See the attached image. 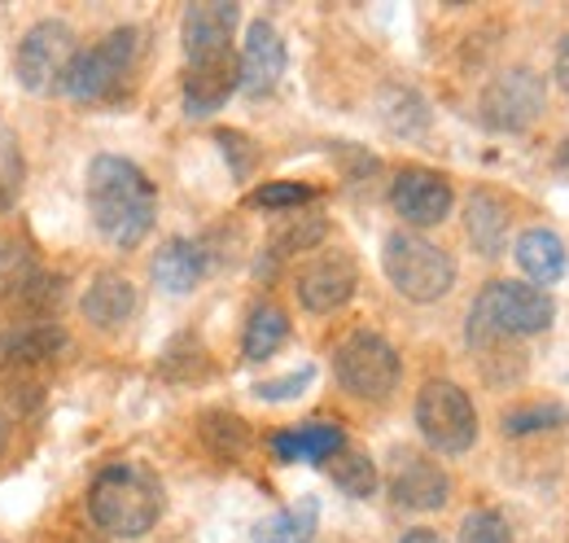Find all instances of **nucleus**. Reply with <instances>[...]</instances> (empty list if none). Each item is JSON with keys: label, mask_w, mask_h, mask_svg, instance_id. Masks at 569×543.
<instances>
[{"label": "nucleus", "mask_w": 569, "mask_h": 543, "mask_svg": "<svg viewBox=\"0 0 569 543\" xmlns=\"http://www.w3.org/2000/svg\"><path fill=\"white\" fill-rule=\"evenodd\" d=\"M88 215L110 246L132 250L158 219V189L132 158L97 154L88 162Z\"/></svg>", "instance_id": "obj_1"}, {"label": "nucleus", "mask_w": 569, "mask_h": 543, "mask_svg": "<svg viewBox=\"0 0 569 543\" xmlns=\"http://www.w3.org/2000/svg\"><path fill=\"white\" fill-rule=\"evenodd\" d=\"M162 482L144 465H110L88 486L92 522L114 540H141L162 517Z\"/></svg>", "instance_id": "obj_2"}, {"label": "nucleus", "mask_w": 569, "mask_h": 543, "mask_svg": "<svg viewBox=\"0 0 569 543\" xmlns=\"http://www.w3.org/2000/svg\"><path fill=\"white\" fill-rule=\"evenodd\" d=\"M557 320V303L548 298V289L530 285V280H491L469 312V342L487 346L496 338H530L543 334Z\"/></svg>", "instance_id": "obj_3"}, {"label": "nucleus", "mask_w": 569, "mask_h": 543, "mask_svg": "<svg viewBox=\"0 0 569 543\" xmlns=\"http://www.w3.org/2000/svg\"><path fill=\"white\" fill-rule=\"evenodd\" d=\"M137 62H141V27H114L101 45L74 53L71 70L62 79V92L71 101H83V106L110 101L128 88Z\"/></svg>", "instance_id": "obj_4"}, {"label": "nucleus", "mask_w": 569, "mask_h": 543, "mask_svg": "<svg viewBox=\"0 0 569 543\" xmlns=\"http://www.w3.org/2000/svg\"><path fill=\"white\" fill-rule=\"evenodd\" d=\"M381 268L408 303H438L456 285V259L417 233H390L381 246Z\"/></svg>", "instance_id": "obj_5"}, {"label": "nucleus", "mask_w": 569, "mask_h": 543, "mask_svg": "<svg viewBox=\"0 0 569 543\" xmlns=\"http://www.w3.org/2000/svg\"><path fill=\"white\" fill-rule=\"evenodd\" d=\"M333 373H338V386L356 399H368V404H381L395 395L399 377H403V364H399V351L381 334H368L359 329L351 338L338 346L333 355Z\"/></svg>", "instance_id": "obj_6"}, {"label": "nucleus", "mask_w": 569, "mask_h": 543, "mask_svg": "<svg viewBox=\"0 0 569 543\" xmlns=\"http://www.w3.org/2000/svg\"><path fill=\"white\" fill-rule=\"evenodd\" d=\"M417 430L426 434L429 447L447 452V456H465L473 443H478V412L473 399L447 382V377H433L421 386L417 395Z\"/></svg>", "instance_id": "obj_7"}, {"label": "nucleus", "mask_w": 569, "mask_h": 543, "mask_svg": "<svg viewBox=\"0 0 569 543\" xmlns=\"http://www.w3.org/2000/svg\"><path fill=\"white\" fill-rule=\"evenodd\" d=\"M74 36L67 22H36L18 45V83L27 92H62V79L74 62Z\"/></svg>", "instance_id": "obj_8"}, {"label": "nucleus", "mask_w": 569, "mask_h": 543, "mask_svg": "<svg viewBox=\"0 0 569 543\" xmlns=\"http://www.w3.org/2000/svg\"><path fill=\"white\" fill-rule=\"evenodd\" d=\"M543 101H548L543 79L530 67H512L487 83V92H482V124L496 128V132H526L543 115Z\"/></svg>", "instance_id": "obj_9"}, {"label": "nucleus", "mask_w": 569, "mask_h": 543, "mask_svg": "<svg viewBox=\"0 0 569 543\" xmlns=\"http://www.w3.org/2000/svg\"><path fill=\"white\" fill-rule=\"evenodd\" d=\"M390 206L399 210L403 224L433 228V224H442L451 215L456 194H451V185L438 171H429V167H403L395 176V185H390Z\"/></svg>", "instance_id": "obj_10"}, {"label": "nucleus", "mask_w": 569, "mask_h": 543, "mask_svg": "<svg viewBox=\"0 0 569 543\" xmlns=\"http://www.w3.org/2000/svg\"><path fill=\"white\" fill-rule=\"evenodd\" d=\"M237 88H241V58L232 49L189 58V67H184V115L207 119Z\"/></svg>", "instance_id": "obj_11"}, {"label": "nucleus", "mask_w": 569, "mask_h": 543, "mask_svg": "<svg viewBox=\"0 0 569 543\" xmlns=\"http://www.w3.org/2000/svg\"><path fill=\"white\" fill-rule=\"evenodd\" d=\"M356 285H359L356 259L342 255V250H329V255L311 259L307 268L298 272V303H302L307 312L325 316V312H338L342 303H351Z\"/></svg>", "instance_id": "obj_12"}, {"label": "nucleus", "mask_w": 569, "mask_h": 543, "mask_svg": "<svg viewBox=\"0 0 569 543\" xmlns=\"http://www.w3.org/2000/svg\"><path fill=\"white\" fill-rule=\"evenodd\" d=\"M386 486H390V500H395L399 509H412V513H433V509H442L447 495H451L447 474H442L429 456H417V452H395Z\"/></svg>", "instance_id": "obj_13"}, {"label": "nucleus", "mask_w": 569, "mask_h": 543, "mask_svg": "<svg viewBox=\"0 0 569 543\" xmlns=\"http://www.w3.org/2000/svg\"><path fill=\"white\" fill-rule=\"evenodd\" d=\"M237 58H241V88H237V92H246L250 101L277 92L284 67H289L281 31H277L272 22H263V18L250 22V31H246V49H241Z\"/></svg>", "instance_id": "obj_14"}, {"label": "nucleus", "mask_w": 569, "mask_h": 543, "mask_svg": "<svg viewBox=\"0 0 569 543\" xmlns=\"http://www.w3.org/2000/svg\"><path fill=\"white\" fill-rule=\"evenodd\" d=\"M67 351V334L53 320H22V325H0V368H27L58 359Z\"/></svg>", "instance_id": "obj_15"}, {"label": "nucleus", "mask_w": 569, "mask_h": 543, "mask_svg": "<svg viewBox=\"0 0 569 543\" xmlns=\"http://www.w3.org/2000/svg\"><path fill=\"white\" fill-rule=\"evenodd\" d=\"M268 447H272V456L284 461V465H325L333 452L347 447V434H342V425H333V421H307V425H298V430L272 434Z\"/></svg>", "instance_id": "obj_16"}, {"label": "nucleus", "mask_w": 569, "mask_h": 543, "mask_svg": "<svg viewBox=\"0 0 569 543\" xmlns=\"http://www.w3.org/2000/svg\"><path fill=\"white\" fill-rule=\"evenodd\" d=\"M241 22V9L237 4H223V0H207V4H189L184 9V53L189 58H202V53H223L232 49V31Z\"/></svg>", "instance_id": "obj_17"}, {"label": "nucleus", "mask_w": 569, "mask_h": 543, "mask_svg": "<svg viewBox=\"0 0 569 543\" xmlns=\"http://www.w3.org/2000/svg\"><path fill=\"white\" fill-rule=\"evenodd\" d=\"M137 289H132V280L128 276H114V272H106V276H97L92 285H88V294H83V316L97 325V329H106V334H114V329H123V325H132V316H137Z\"/></svg>", "instance_id": "obj_18"}, {"label": "nucleus", "mask_w": 569, "mask_h": 543, "mask_svg": "<svg viewBox=\"0 0 569 543\" xmlns=\"http://www.w3.org/2000/svg\"><path fill=\"white\" fill-rule=\"evenodd\" d=\"M211 268L202 241H189V237H171L158 255H153V280L158 289L167 294H193L202 285V276Z\"/></svg>", "instance_id": "obj_19"}, {"label": "nucleus", "mask_w": 569, "mask_h": 543, "mask_svg": "<svg viewBox=\"0 0 569 543\" xmlns=\"http://www.w3.org/2000/svg\"><path fill=\"white\" fill-rule=\"evenodd\" d=\"M512 255H517V268L526 272V280L539 285V289H543V285H557L569 268L566 241H561L552 228H526V233L517 237Z\"/></svg>", "instance_id": "obj_20"}, {"label": "nucleus", "mask_w": 569, "mask_h": 543, "mask_svg": "<svg viewBox=\"0 0 569 543\" xmlns=\"http://www.w3.org/2000/svg\"><path fill=\"white\" fill-rule=\"evenodd\" d=\"M465 233L478 255L496 259L508 241V206L499 203L491 189H473V198L465 206Z\"/></svg>", "instance_id": "obj_21"}, {"label": "nucleus", "mask_w": 569, "mask_h": 543, "mask_svg": "<svg viewBox=\"0 0 569 543\" xmlns=\"http://www.w3.org/2000/svg\"><path fill=\"white\" fill-rule=\"evenodd\" d=\"M320 526V504L307 495L298 504H289L281 513L254 522V543H311Z\"/></svg>", "instance_id": "obj_22"}, {"label": "nucleus", "mask_w": 569, "mask_h": 543, "mask_svg": "<svg viewBox=\"0 0 569 543\" xmlns=\"http://www.w3.org/2000/svg\"><path fill=\"white\" fill-rule=\"evenodd\" d=\"M289 338V316H284L281 307H272V303H263V307H254L250 312V320H246V359L250 364H259V359H272L277 351L284 346Z\"/></svg>", "instance_id": "obj_23"}, {"label": "nucleus", "mask_w": 569, "mask_h": 543, "mask_svg": "<svg viewBox=\"0 0 569 543\" xmlns=\"http://www.w3.org/2000/svg\"><path fill=\"white\" fill-rule=\"evenodd\" d=\"M325 474L333 477V486H338L342 495H351V500H368V495L377 491V465H372L359 447L333 452V456L325 461Z\"/></svg>", "instance_id": "obj_24"}, {"label": "nucleus", "mask_w": 569, "mask_h": 543, "mask_svg": "<svg viewBox=\"0 0 569 543\" xmlns=\"http://www.w3.org/2000/svg\"><path fill=\"white\" fill-rule=\"evenodd\" d=\"M569 407L566 404H526V407H512L503 416V434L512 438H526V434H543V430H557L566 425Z\"/></svg>", "instance_id": "obj_25"}, {"label": "nucleus", "mask_w": 569, "mask_h": 543, "mask_svg": "<svg viewBox=\"0 0 569 543\" xmlns=\"http://www.w3.org/2000/svg\"><path fill=\"white\" fill-rule=\"evenodd\" d=\"M311 203H316V189L298 185V180H272L250 194V206H259V210H302Z\"/></svg>", "instance_id": "obj_26"}, {"label": "nucleus", "mask_w": 569, "mask_h": 543, "mask_svg": "<svg viewBox=\"0 0 569 543\" xmlns=\"http://www.w3.org/2000/svg\"><path fill=\"white\" fill-rule=\"evenodd\" d=\"M202 438L211 443L219 456H241V452H246V443H250L246 425H241L232 412H211V416L202 421Z\"/></svg>", "instance_id": "obj_27"}, {"label": "nucleus", "mask_w": 569, "mask_h": 543, "mask_svg": "<svg viewBox=\"0 0 569 543\" xmlns=\"http://www.w3.org/2000/svg\"><path fill=\"white\" fill-rule=\"evenodd\" d=\"M460 543H512V531L496 509H478L460 522Z\"/></svg>", "instance_id": "obj_28"}, {"label": "nucleus", "mask_w": 569, "mask_h": 543, "mask_svg": "<svg viewBox=\"0 0 569 543\" xmlns=\"http://www.w3.org/2000/svg\"><path fill=\"white\" fill-rule=\"evenodd\" d=\"M18 189H22V154H18L13 136L0 128V206L13 203Z\"/></svg>", "instance_id": "obj_29"}, {"label": "nucleus", "mask_w": 569, "mask_h": 543, "mask_svg": "<svg viewBox=\"0 0 569 543\" xmlns=\"http://www.w3.org/2000/svg\"><path fill=\"white\" fill-rule=\"evenodd\" d=\"M320 237H325V219H320V215H307L302 224H289V228H281V233L272 237V241H277L272 250H277V255H293V250L316 246Z\"/></svg>", "instance_id": "obj_30"}, {"label": "nucleus", "mask_w": 569, "mask_h": 543, "mask_svg": "<svg viewBox=\"0 0 569 543\" xmlns=\"http://www.w3.org/2000/svg\"><path fill=\"white\" fill-rule=\"evenodd\" d=\"M311 382H316V368L307 364V368L289 373V377H281V382H263V386H254V395H259V399H268V404H284V399H298Z\"/></svg>", "instance_id": "obj_31"}, {"label": "nucleus", "mask_w": 569, "mask_h": 543, "mask_svg": "<svg viewBox=\"0 0 569 543\" xmlns=\"http://www.w3.org/2000/svg\"><path fill=\"white\" fill-rule=\"evenodd\" d=\"M219 149L232 158V176H250L254 167V145L241 132H219Z\"/></svg>", "instance_id": "obj_32"}, {"label": "nucleus", "mask_w": 569, "mask_h": 543, "mask_svg": "<svg viewBox=\"0 0 569 543\" xmlns=\"http://www.w3.org/2000/svg\"><path fill=\"white\" fill-rule=\"evenodd\" d=\"M557 88L569 97V31L566 40H561V49H557Z\"/></svg>", "instance_id": "obj_33"}, {"label": "nucleus", "mask_w": 569, "mask_h": 543, "mask_svg": "<svg viewBox=\"0 0 569 543\" xmlns=\"http://www.w3.org/2000/svg\"><path fill=\"white\" fill-rule=\"evenodd\" d=\"M399 543H442V540H438L433 531H408V535H403Z\"/></svg>", "instance_id": "obj_34"}, {"label": "nucleus", "mask_w": 569, "mask_h": 543, "mask_svg": "<svg viewBox=\"0 0 569 543\" xmlns=\"http://www.w3.org/2000/svg\"><path fill=\"white\" fill-rule=\"evenodd\" d=\"M557 167H569V136L561 140V149H557Z\"/></svg>", "instance_id": "obj_35"}, {"label": "nucleus", "mask_w": 569, "mask_h": 543, "mask_svg": "<svg viewBox=\"0 0 569 543\" xmlns=\"http://www.w3.org/2000/svg\"><path fill=\"white\" fill-rule=\"evenodd\" d=\"M0 452H4V416H0Z\"/></svg>", "instance_id": "obj_36"}]
</instances>
